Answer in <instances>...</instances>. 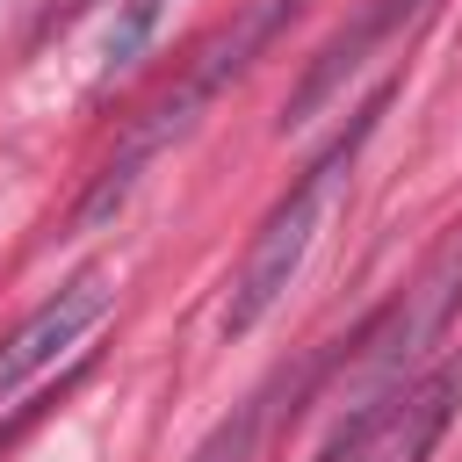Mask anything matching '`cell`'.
<instances>
[{
    "mask_svg": "<svg viewBox=\"0 0 462 462\" xmlns=\"http://www.w3.org/2000/svg\"><path fill=\"white\" fill-rule=\"evenodd\" d=\"M296 7H303V0H260V7H245V14H238L224 36H217V43H202V58H195V65H188V72H180V79H173V87H166L152 108H144V123L130 130V144H123V152L108 159V173L87 188L79 224H101L108 209H123V195L137 188V173H144V166H152V159H159L173 137H188V130H195V116L217 101V87H224V79H238V72H245V65L267 51V36H274V29H282Z\"/></svg>",
    "mask_w": 462,
    "mask_h": 462,
    "instance_id": "cell-1",
    "label": "cell"
},
{
    "mask_svg": "<svg viewBox=\"0 0 462 462\" xmlns=\"http://www.w3.org/2000/svg\"><path fill=\"white\" fill-rule=\"evenodd\" d=\"M375 116H383V94L354 116V130L267 209V224L253 231V245H245V260H238V282H231V303H224V332H253L274 303H282V289L296 282V267H303V253H310V238H318V217H325V195H332V180L346 173V159H354V144L375 130Z\"/></svg>",
    "mask_w": 462,
    "mask_h": 462,
    "instance_id": "cell-2",
    "label": "cell"
},
{
    "mask_svg": "<svg viewBox=\"0 0 462 462\" xmlns=\"http://www.w3.org/2000/svg\"><path fill=\"white\" fill-rule=\"evenodd\" d=\"M455 296H462V238H448L440 253H433V267L354 339V419L361 411H375L383 397H397V375H404V361L448 325V310H455Z\"/></svg>",
    "mask_w": 462,
    "mask_h": 462,
    "instance_id": "cell-3",
    "label": "cell"
},
{
    "mask_svg": "<svg viewBox=\"0 0 462 462\" xmlns=\"http://www.w3.org/2000/svg\"><path fill=\"white\" fill-rule=\"evenodd\" d=\"M455 397H462V368H440V375H426V383L383 397L375 411L346 419L339 440L325 448V462H426V448L440 440Z\"/></svg>",
    "mask_w": 462,
    "mask_h": 462,
    "instance_id": "cell-4",
    "label": "cell"
},
{
    "mask_svg": "<svg viewBox=\"0 0 462 462\" xmlns=\"http://www.w3.org/2000/svg\"><path fill=\"white\" fill-rule=\"evenodd\" d=\"M101 310H108V289H101L94 274H79V282L58 289L51 303H36V310L0 339V404H14L22 383H36L58 354H72V346L101 325Z\"/></svg>",
    "mask_w": 462,
    "mask_h": 462,
    "instance_id": "cell-5",
    "label": "cell"
},
{
    "mask_svg": "<svg viewBox=\"0 0 462 462\" xmlns=\"http://www.w3.org/2000/svg\"><path fill=\"white\" fill-rule=\"evenodd\" d=\"M426 7H433V0H375V7H368L354 29H339V36H332V43L310 58V72L296 79V94H289L282 123H289V130H296V123H310V116H318V108H325V101H332V94H339V87H346L361 65H368V51H375V43H390L397 29H411Z\"/></svg>",
    "mask_w": 462,
    "mask_h": 462,
    "instance_id": "cell-6",
    "label": "cell"
},
{
    "mask_svg": "<svg viewBox=\"0 0 462 462\" xmlns=\"http://www.w3.org/2000/svg\"><path fill=\"white\" fill-rule=\"evenodd\" d=\"M260 433H267V390H260V397H245L231 419H217V426H209V440H195V455H188V462H253Z\"/></svg>",
    "mask_w": 462,
    "mask_h": 462,
    "instance_id": "cell-7",
    "label": "cell"
},
{
    "mask_svg": "<svg viewBox=\"0 0 462 462\" xmlns=\"http://www.w3.org/2000/svg\"><path fill=\"white\" fill-rule=\"evenodd\" d=\"M152 22H159V0H123V22H116V29H108V43H101V79H116L123 65H137V51H144Z\"/></svg>",
    "mask_w": 462,
    "mask_h": 462,
    "instance_id": "cell-8",
    "label": "cell"
},
{
    "mask_svg": "<svg viewBox=\"0 0 462 462\" xmlns=\"http://www.w3.org/2000/svg\"><path fill=\"white\" fill-rule=\"evenodd\" d=\"M79 7H87V0H58V7H51V22H65V14H79Z\"/></svg>",
    "mask_w": 462,
    "mask_h": 462,
    "instance_id": "cell-9",
    "label": "cell"
}]
</instances>
